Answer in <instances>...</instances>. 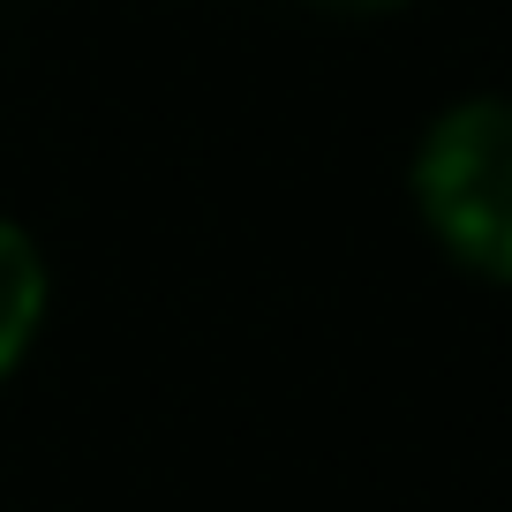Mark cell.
<instances>
[{"mask_svg":"<svg viewBox=\"0 0 512 512\" xmlns=\"http://www.w3.org/2000/svg\"><path fill=\"white\" fill-rule=\"evenodd\" d=\"M415 204L467 272L512 287V98L437 113L415 151Z\"/></svg>","mask_w":512,"mask_h":512,"instance_id":"6da1fadb","label":"cell"},{"mask_svg":"<svg viewBox=\"0 0 512 512\" xmlns=\"http://www.w3.org/2000/svg\"><path fill=\"white\" fill-rule=\"evenodd\" d=\"M38 324H46V256L31 249L23 226L0 219V377L23 362Z\"/></svg>","mask_w":512,"mask_h":512,"instance_id":"7a4b0ae2","label":"cell"},{"mask_svg":"<svg viewBox=\"0 0 512 512\" xmlns=\"http://www.w3.org/2000/svg\"><path fill=\"white\" fill-rule=\"evenodd\" d=\"M332 8H362L369 16V8H400V0H332Z\"/></svg>","mask_w":512,"mask_h":512,"instance_id":"3957f363","label":"cell"}]
</instances>
